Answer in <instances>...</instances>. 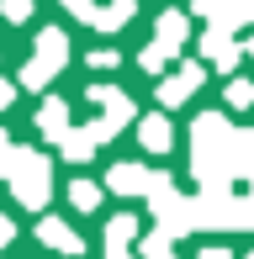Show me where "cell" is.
I'll use <instances>...</instances> for the list:
<instances>
[{
	"label": "cell",
	"instance_id": "obj_17",
	"mask_svg": "<svg viewBox=\"0 0 254 259\" xmlns=\"http://www.w3.org/2000/svg\"><path fill=\"white\" fill-rule=\"evenodd\" d=\"M101 196H106V191H101L96 180H74V185H69V206H79V211H96Z\"/></svg>",
	"mask_w": 254,
	"mask_h": 259
},
{
	"label": "cell",
	"instance_id": "obj_9",
	"mask_svg": "<svg viewBox=\"0 0 254 259\" xmlns=\"http://www.w3.org/2000/svg\"><path fill=\"white\" fill-rule=\"evenodd\" d=\"M148 180H154V169L148 164H111L106 169V191H117V196H148Z\"/></svg>",
	"mask_w": 254,
	"mask_h": 259
},
{
	"label": "cell",
	"instance_id": "obj_1",
	"mask_svg": "<svg viewBox=\"0 0 254 259\" xmlns=\"http://www.w3.org/2000/svg\"><path fill=\"white\" fill-rule=\"evenodd\" d=\"M191 175L206 196L233 191L238 180H254V143L249 133H238L223 111H201L191 122Z\"/></svg>",
	"mask_w": 254,
	"mask_h": 259
},
{
	"label": "cell",
	"instance_id": "obj_24",
	"mask_svg": "<svg viewBox=\"0 0 254 259\" xmlns=\"http://www.w3.org/2000/svg\"><path fill=\"white\" fill-rule=\"evenodd\" d=\"M11 238H16V222H11V217H0V254L11 249Z\"/></svg>",
	"mask_w": 254,
	"mask_h": 259
},
{
	"label": "cell",
	"instance_id": "obj_8",
	"mask_svg": "<svg viewBox=\"0 0 254 259\" xmlns=\"http://www.w3.org/2000/svg\"><path fill=\"white\" fill-rule=\"evenodd\" d=\"M201 53H206V64H212L217 74H233V69H238V58H244V42H238L233 32L206 27V32H201Z\"/></svg>",
	"mask_w": 254,
	"mask_h": 259
},
{
	"label": "cell",
	"instance_id": "obj_7",
	"mask_svg": "<svg viewBox=\"0 0 254 259\" xmlns=\"http://www.w3.org/2000/svg\"><path fill=\"white\" fill-rule=\"evenodd\" d=\"M201 85H206V69L201 64H180L170 79H159V106H164V116L175 111V106H186Z\"/></svg>",
	"mask_w": 254,
	"mask_h": 259
},
{
	"label": "cell",
	"instance_id": "obj_16",
	"mask_svg": "<svg viewBox=\"0 0 254 259\" xmlns=\"http://www.w3.org/2000/svg\"><path fill=\"white\" fill-rule=\"evenodd\" d=\"M59 154H64L69 164H90V159H96V143H90L85 127H69V138L59 143Z\"/></svg>",
	"mask_w": 254,
	"mask_h": 259
},
{
	"label": "cell",
	"instance_id": "obj_12",
	"mask_svg": "<svg viewBox=\"0 0 254 259\" xmlns=\"http://www.w3.org/2000/svg\"><path fill=\"white\" fill-rule=\"evenodd\" d=\"M37 243H48V249H59V254H69V259H74V254H85L79 233L69 228L64 217H43V222H37Z\"/></svg>",
	"mask_w": 254,
	"mask_h": 259
},
{
	"label": "cell",
	"instance_id": "obj_4",
	"mask_svg": "<svg viewBox=\"0 0 254 259\" xmlns=\"http://www.w3.org/2000/svg\"><path fill=\"white\" fill-rule=\"evenodd\" d=\"M64 64H69V37H64L59 27H43L32 58L21 64V74H16V90H43V85H53Z\"/></svg>",
	"mask_w": 254,
	"mask_h": 259
},
{
	"label": "cell",
	"instance_id": "obj_25",
	"mask_svg": "<svg viewBox=\"0 0 254 259\" xmlns=\"http://www.w3.org/2000/svg\"><path fill=\"white\" fill-rule=\"evenodd\" d=\"M11 101H16V79H0V111H6Z\"/></svg>",
	"mask_w": 254,
	"mask_h": 259
},
{
	"label": "cell",
	"instance_id": "obj_11",
	"mask_svg": "<svg viewBox=\"0 0 254 259\" xmlns=\"http://www.w3.org/2000/svg\"><path fill=\"white\" fill-rule=\"evenodd\" d=\"M133 243H138V217L133 211H117L106 222V259H133Z\"/></svg>",
	"mask_w": 254,
	"mask_h": 259
},
{
	"label": "cell",
	"instance_id": "obj_19",
	"mask_svg": "<svg viewBox=\"0 0 254 259\" xmlns=\"http://www.w3.org/2000/svg\"><path fill=\"white\" fill-rule=\"evenodd\" d=\"M228 106H233V111L254 106V79H228Z\"/></svg>",
	"mask_w": 254,
	"mask_h": 259
},
{
	"label": "cell",
	"instance_id": "obj_10",
	"mask_svg": "<svg viewBox=\"0 0 254 259\" xmlns=\"http://www.w3.org/2000/svg\"><path fill=\"white\" fill-rule=\"evenodd\" d=\"M186 37H191V16L186 11H164V16L154 21V48H164L170 58L186 48Z\"/></svg>",
	"mask_w": 254,
	"mask_h": 259
},
{
	"label": "cell",
	"instance_id": "obj_20",
	"mask_svg": "<svg viewBox=\"0 0 254 259\" xmlns=\"http://www.w3.org/2000/svg\"><path fill=\"white\" fill-rule=\"evenodd\" d=\"M0 16H6V21H27L32 16V0H0Z\"/></svg>",
	"mask_w": 254,
	"mask_h": 259
},
{
	"label": "cell",
	"instance_id": "obj_18",
	"mask_svg": "<svg viewBox=\"0 0 254 259\" xmlns=\"http://www.w3.org/2000/svg\"><path fill=\"white\" fill-rule=\"evenodd\" d=\"M138 254H143V259H175V238L154 228L148 238H138Z\"/></svg>",
	"mask_w": 254,
	"mask_h": 259
},
{
	"label": "cell",
	"instance_id": "obj_22",
	"mask_svg": "<svg viewBox=\"0 0 254 259\" xmlns=\"http://www.w3.org/2000/svg\"><path fill=\"white\" fill-rule=\"evenodd\" d=\"M64 11H74L79 21H90V27H96V0H59Z\"/></svg>",
	"mask_w": 254,
	"mask_h": 259
},
{
	"label": "cell",
	"instance_id": "obj_28",
	"mask_svg": "<svg viewBox=\"0 0 254 259\" xmlns=\"http://www.w3.org/2000/svg\"><path fill=\"white\" fill-rule=\"evenodd\" d=\"M244 53H254V37H249V42H244Z\"/></svg>",
	"mask_w": 254,
	"mask_h": 259
},
{
	"label": "cell",
	"instance_id": "obj_3",
	"mask_svg": "<svg viewBox=\"0 0 254 259\" xmlns=\"http://www.w3.org/2000/svg\"><path fill=\"white\" fill-rule=\"evenodd\" d=\"M191 222L196 233L217 228V233H254V191H223V196H191Z\"/></svg>",
	"mask_w": 254,
	"mask_h": 259
},
{
	"label": "cell",
	"instance_id": "obj_26",
	"mask_svg": "<svg viewBox=\"0 0 254 259\" xmlns=\"http://www.w3.org/2000/svg\"><path fill=\"white\" fill-rule=\"evenodd\" d=\"M201 259H233V254H228V249H217V243H212V249H201Z\"/></svg>",
	"mask_w": 254,
	"mask_h": 259
},
{
	"label": "cell",
	"instance_id": "obj_15",
	"mask_svg": "<svg viewBox=\"0 0 254 259\" xmlns=\"http://www.w3.org/2000/svg\"><path fill=\"white\" fill-rule=\"evenodd\" d=\"M133 16H138V0H106V6H96V32H122Z\"/></svg>",
	"mask_w": 254,
	"mask_h": 259
},
{
	"label": "cell",
	"instance_id": "obj_5",
	"mask_svg": "<svg viewBox=\"0 0 254 259\" xmlns=\"http://www.w3.org/2000/svg\"><path fill=\"white\" fill-rule=\"evenodd\" d=\"M85 96L101 106V127H106L111 138H117L127 122H138V106H133V96H127L122 85H106V79H101V85H90Z\"/></svg>",
	"mask_w": 254,
	"mask_h": 259
},
{
	"label": "cell",
	"instance_id": "obj_29",
	"mask_svg": "<svg viewBox=\"0 0 254 259\" xmlns=\"http://www.w3.org/2000/svg\"><path fill=\"white\" fill-rule=\"evenodd\" d=\"M249 259H254V254H249Z\"/></svg>",
	"mask_w": 254,
	"mask_h": 259
},
{
	"label": "cell",
	"instance_id": "obj_27",
	"mask_svg": "<svg viewBox=\"0 0 254 259\" xmlns=\"http://www.w3.org/2000/svg\"><path fill=\"white\" fill-rule=\"evenodd\" d=\"M11 154V138H6V127H0V159H6Z\"/></svg>",
	"mask_w": 254,
	"mask_h": 259
},
{
	"label": "cell",
	"instance_id": "obj_13",
	"mask_svg": "<svg viewBox=\"0 0 254 259\" xmlns=\"http://www.w3.org/2000/svg\"><path fill=\"white\" fill-rule=\"evenodd\" d=\"M32 122H37V133L48 138V143H64V138H69V101L48 96V101L37 106V116H32Z\"/></svg>",
	"mask_w": 254,
	"mask_h": 259
},
{
	"label": "cell",
	"instance_id": "obj_14",
	"mask_svg": "<svg viewBox=\"0 0 254 259\" xmlns=\"http://www.w3.org/2000/svg\"><path fill=\"white\" fill-rule=\"evenodd\" d=\"M138 138H143L148 154H170V143H175V127H170L164 111H148V116H138Z\"/></svg>",
	"mask_w": 254,
	"mask_h": 259
},
{
	"label": "cell",
	"instance_id": "obj_2",
	"mask_svg": "<svg viewBox=\"0 0 254 259\" xmlns=\"http://www.w3.org/2000/svg\"><path fill=\"white\" fill-rule=\"evenodd\" d=\"M0 180L11 185V196H16L21 206L43 211L48 196H53V164L43 159L37 148H16V143H11V154L0 159Z\"/></svg>",
	"mask_w": 254,
	"mask_h": 259
},
{
	"label": "cell",
	"instance_id": "obj_6",
	"mask_svg": "<svg viewBox=\"0 0 254 259\" xmlns=\"http://www.w3.org/2000/svg\"><path fill=\"white\" fill-rule=\"evenodd\" d=\"M196 16H206V27L217 32H238L254 21V0H191Z\"/></svg>",
	"mask_w": 254,
	"mask_h": 259
},
{
	"label": "cell",
	"instance_id": "obj_23",
	"mask_svg": "<svg viewBox=\"0 0 254 259\" xmlns=\"http://www.w3.org/2000/svg\"><path fill=\"white\" fill-rule=\"evenodd\" d=\"M85 64H90V69H111V64H117V48H96Z\"/></svg>",
	"mask_w": 254,
	"mask_h": 259
},
{
	"label": "cell",
	"instance_id": "obj_21",
	"mask_svg": "<svg viewBox=\"0 0 254 259\" xmlns=\"http://www.w3.org/2000/svg\"><path fill=\"white\" fill-rule=\"evenodd\" d=\"M164 58H170L164 48H154V42H148V48H143V58H138V64H143L148 74H164Z\"/></svg>",
	"mask_w": 254,
	"mask_h": 259
}]
</instances>
